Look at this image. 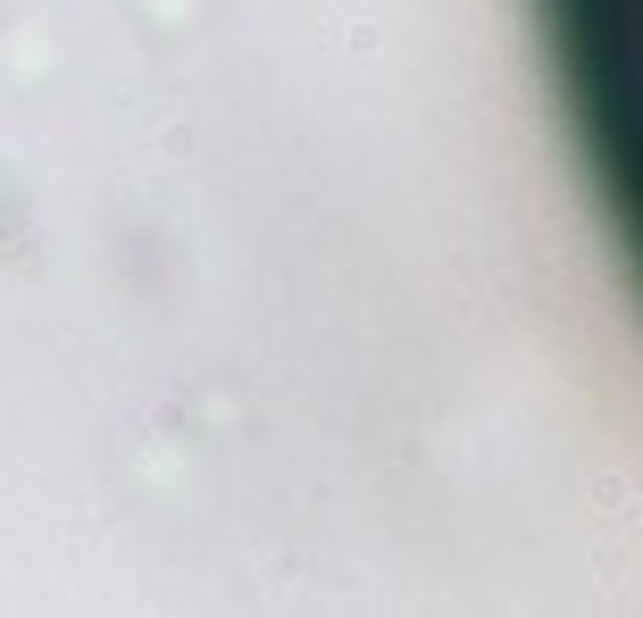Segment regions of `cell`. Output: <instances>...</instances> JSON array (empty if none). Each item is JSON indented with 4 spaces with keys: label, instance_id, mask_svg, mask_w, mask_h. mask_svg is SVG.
Returning <instances> with one entry per match:
<instances>
[{
    "label": "cell",
    "instance_id": "obj_1",
    "mask_svg": "<svg viewBox=\"0 0 643 618\" xmlns=\"http://www.w3.org/2000/svg\"><path fill=\"white\" fill-rule=\"evenodd\" d=\"M535 26L577 168L643 293V0H535Z\"/></svg>",
    "mask_w": 643,
    "mask_h": 618
}]
</instances>
